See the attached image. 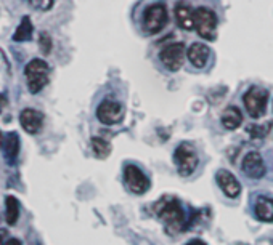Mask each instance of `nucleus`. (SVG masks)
I'll return each mask as SVG.
<instances>
[{
	"label": "nucleus",
	"instance_id": "1",
	"mask_svg": "<svg viewBox=\"0 0 273 245\" xmlns=\"http://www.w3.org/2000/svg\"><path fill=\"white\" fill-rule=\"evenodd\" d=\"M156 216L169 228L172 232H179L187 225V216L182 204L173 197H162L159 202L155 204Z\"/></svg>",
	"mask_w": 273,
	"mask_h": 245
},
{
	"label": "nucleus",
	"instance_id": "2",
	"mask_svg": "<svg viewBox=\"0 0 273 245\" xmlns=\"http://www.w3.org/2000/svg\"><path fill=\"white\" fill-rule=\"evenodd\" d=\"M48 74H50V66L47 61L43 60H31L26 68H24V75L28 80V90L36 95L43 90V87L48 84Z\"/></svg>",
	"mask_w": 273,
	"mask_h": 245
},
{
	"label": "nucleus",
	"instance_id": "3",
	"mask_svg": "<svg viewBox=\"0 0 273 245\" xmlns=\"http://www.w3.org/2000/svg\"><path fill=\"white\" fill-rule=\"evenodd\" d=\"M167 21H169V15H167L166 5H164L162 2L151 4L143 12L141 28H143L145 34L153 36V34H158V32H161L164 28H166Z\"/></svg>",
	"mask_w": 273,
	"mask_h": 245
},
{
	"label": "nucleus",
	"instance_id": "4",
	"mask_svg": "<svg viewBox=\"0 0 273 245\" xmlns=\"http://www.w3.org/2000/svg\"><path fill=\"white\" fill-rule=\"evenodd\" d=\"M193 26L198 32V36L204 40H214L215 39V29H217V15L207 7H198L193 12Z\"/></svg>",
	"mask_w": 273,
	"mask_h": 245
},
{
	"label": "nucleus",
	"instance_id": "5",
	"mask_svg": "<svg viewBox=\"0 0 273 245\" xmlns=\"http://www.w3.org/2000/svg\"><path fill=\"white\" fill-rule=\"evenodd\" d=\"M198 154L190 143H180L173 152V164L180 176H190L198 167Z\"/></svg>",
	"mask_w": 273,
	"mask_h": 245
},
{
	"label": "nucleus",
	"instance_id": "6",
	"mask_svg": "<svg viewBox=\"0 0 273 245\" xmlns=\"http://www.w3.org/2000/svg\"><path fill=\"white\" fill-rule=\"evenodd\" d=\"M246 113L253 119H260L267 111L268 92L262 87H251L243 96Z\"/></svg>",
	"mask_w": 273,
	"mask_h": 245
},
{
	"label": "nucleus",
	"instance_id": "7",
	"mask_svg": "<svg viewBox=\"0 0 273 245\" xmlns=\"http://www.w3.org/2000/svg\"><path fill=\"white\" fill-rule=\"evenodd\" d=\"M185 57H187V48H185L183 42L177 43H169L159 51V61L161 64L170 72H177L182 69L185 63Z\"/></svg>",
	"mask_w": 273,
	"mask_h": 245
},
{
	"label": "nucleus",
	"instance_id": "8",
	"mask_svg": "<svg viewBox=\"0 0 273 245\" xmlns=\"http://www.w3.org/2000/svg\"><path fill=\"white\" fill-rule=\"evenodd\" d=\"M124 117V106L114 101V99H105L96 107V119L103 125H114L119 124Z\"/></svg>",
	"mask_w": 273,
	"mask_h": 245
},
{
	"label": "nucleus",
	"instance_id": "9",
	"mask_svg": "<svg viewBox=\"0 0 273 245\" xmlns=\"http://www.w3.org/2000/svg\"><path fill=\"white\" fill-rule=\"evenodd\" d=\"M124 183L129 187V191L134 193V194H145L150 189L148 176L134 164L126 165V169H124Z\"/></svg>",
	"mask_w": 273,
	"mask_h": 245
},
{
	"label": "nucleus",
	"instance_id": "10",
	"mask_svg": "<svg viewBox=\"0 0 273 245\" xmlns=\"http://www.w3.org/2000/svg\"><path fill=\"white\" fill-rule=\"evenodd\" d=\"M241 170L247 178H253V180H260L262 176L265 175L267 167L265 162L262 159V155L256 151H251L244 155L243 164H241Z\"/></svg>",
	"mask_w": 273,
	"mask_h": 245
},
{
	"label": "nucleus",
	"instance_id": "11",
	"mask_svg": "<svg viewBox=\"0 0 273 245\" xmlns=\"http://www.w3.org/2000/svg\"><path fill=\"white\" fill-rule=\"evenodd\" d=\"M19 122H21V127H23L24 131H28L29 135H37L43 127V114L37 109L26 107L21 111Z\"/></svg>",
	"mask_w": 273,
	"mask_h": 245
},
{
	"label": "nucleus",
	"instance_id": "12",
	"mask_svg": "<svg viewBox=\"0 0 273 245\" xmlns=\"http://www.w3.org/2000/svg\"><path fill=\"white\" fill-rule=\"evenodd\" d=\"M217 183L220 186V189L225 193L227 197L236 199L241 193V184L236 180V176L230 173L228 170H218L217 172Z\"/></svg>",
	"mask_w": 273,
	"mask_h": 245
},
{
	"label": "nucleus",
	"instance_id": "13",
	"mask_svg": "<svg viewBox=\"0 0 273 245\" xmlns=\"http://www.w3.org/2000/svg\"><path fill=\"white\" fill-rule=\"evenodd\" d=\"M193 12L194 8L191 7L190 2L187 0H179L176 4V8H173V15H176V19H177V24L185 29V31H191L194 26H193Z\"/></svg>",
	"mask_w": 273,
	"mask_h": 245
},
{
	"label": "nucleus",
	"instance_id": "14",
	"mask_svg": "<svg viewBox=\"0 0 273 245\" xmlns=\"http://www.w3.org/2000/svg\"><path fill=\"white\" fill-rule=\"evenodd\" d=\"M209 55H211L209 47L204 45L201 42H193L190 48L187 50V58L190 60V63L194 66V68H198V69H203L207 64Z\"/></svg>",
	"mask_w": 273,
	"mask_h": 245
},
{
	"label": "nucleus",
	"instance_id": "15",
	"mask_svg": "<svg viewBox=\"0 0 273 245\" xmlns=\"http://www.w3.org/2000/svg\"><path fill=\"white\" fill-rule=\"evenodd\" d=\"M220 122L227 130H236L243 124V113L236 106H227L220 116Z\"/></svg>",
	"mask_w": 273,
	"mask_h": 245
},
{
	"label": "nucleus",
	"instance_id": "16",
	"mask_svg": "<svg viewBox=\"0 0 273 245\" xmlns=\"http://www.w3.org/2000/svg\"><path fill=\"white\" fill-rule=\"evenodd\" d=\"M254 215L257 220L265 221V223H271L273 221V199L267 197V196H260L256 200L254 205Z\"/></svg>",
	"mask_w": 273,
	"mask_h": 245
},
{
	"label": "nucleus",
	"instance_id": "17",
	"mask_svg": "<svg viewBox=\"0 0 273 245\" xmlns=\"http://www.w3.org/2000/svg\"><path fill=\"white\" fill-rule=\"evenodd\" d=\"M19 148H21V143H19L18 133L10 131L5 137V143H4V154H5L7 162L15 164V160L18 159V154H19Z\"/></svg>",
	"mask_w": 273,
	"mask_h": 245
},
{
	"label": "nucleus",
	"instance_id": "18",
	"mask_svg": "<svg viewBox=\"0 0 273 245\" xmlns=\"http://www.w3.org/2000/svg\"><path fill=\"white\" fill-rule=\"evenodd\" d=\"M32 32H34V28H32L31 18L26 15V16H23L19 26L16 28L15 34H13V40L15 42H28L32 39Z\"/></svg>",
	"mask_w": 273,
	"mask_h": 245
},
{
	"label": "nucleus",
	"instance_id": "19",
	"mask_svg": "<svg viewBox=\"0 0 273 245\" xmlns=\"http://www.w3.org/2000/svg\"><path fill=\"white\" fill-rule=\"evenodd\" d=\"M5 218L10 226L16 225V221L19 218V202L13 196L5 197Z\"/></svg>",
	"mask_w": 273,
	"mask_h": 245
},
{
	"label": "nucleus",
	"instance_id": "20",
	"mask_svg": "<svg viewBox=\"0 0 273 245\" xmlns=\"http://www.w3.org/2000/svg\"><path fill=\"white\" fill-rule=\"evenodd\" d=\"M90 144H92V152L96 159H106L111 154V144L100 137H93L90 140Z\"/></svg>",
	"mask_w": 273,
	"mask_h": 245
},
{
	"label": "nucleus",
	"instance_id": "21",
	"mask_svg": "<svg viewBox=\"0 0 273 245\" xmlns=\"http://www.w3.org/2000/svg\"><path fill=\"white\" fill-rule=\"evenodd\" d=\"M271 127H273V122H265V124H253V125L246 127V131L253 140H262L268 135Z\"/></svg>",
	"mask_w": 273,
	"mask_h": 245
},
{
	"label": "nucleus",
	"instance_id": "22",
	"mask_svg": "<svg viewBox=\"0 0 273 245\" xmlns=\"http://www.w3.org/2000/svg\"><path fill=\"white\" fill-rule=\"evenodd\" d=\"M52 47H53V42H52V37L47 32H40L39 34V48L42 51V55H50L52 51Z\"/></svg>",
	"mask_w": 273,
	"mask_h": 245
},
{
	"label": "nucleus",
	"instance_id": "23",
	"mask_svg": "<svg viewBox=\"0 0 273 245\" xmlns=\"http://www.w3.org/2000/svg\"><path fill=\"white\" fill-rule=\"evenodd\" d=\"M28 4L39 12H48V10H52L55 0H28Z\"/></svg>",
	"mask_w": 273,
	"mask_h": 245
},
{
	"label": "nucleus",
	"instance_id": "24",
	"mask_svg": "<svg viewBox=\"0 0 273 245\" xmlns=\"http://www.w3.org/2000/svg\"><path fill=\"white\" fill-rule=\"evenodd\" d=\"M7 237H8V231L7 229H0V245L7 243Z\"/></svg>",
	"mask_w": 273,
	"mask_h": 245
},
{
	"label": "nucleus",
	"instance_id": "25",
	"mask_svg": "<svg viewBox=\"0 0 273 245\" xmlns=\"http://www.w3.org/2000/svg\"><path fill=\"white\" fill-rule=\"evenodd\" d=\"M5 104H7V98L0 93V113H2V109L5 107Z\"/></svg>",
	"mask_w": 273,
	"mask_h": 245
},
{
	"label": "nucleus",
	"instance_id": "26",
	"mask_svg": "<svg viewBox=\"0 0 273 245\" xmlns=\"http://www.w3.org/2000/svg\"><path fill=\"white\" fill-rule=\"evenodd\" d=\"M185 245H207V243H204V242L200 240V239H194V240H190L188 243H185Z\"/></svg>",
	"mask_w": 273,
	"mask_h": 245
},
{
	"label": "nucleus",
	"instance_id": "27",
	"mask_svg": "<svg viewBox=\"0 0 273 245\" xmlns=\"http://www.w3.org/2000/svg\"><path fill=\"white\" fill-rule=\"evenodd\" d=\"M5 245H21V242L18 239H10Z\"/></svg>",
	"mask_w": 273,
	"mask_h": 245
},
{
	"label": "nucleus",
	"instance_id": "28",
	"mask_svg": "<svg viewBox=\"0 0 273 245\" xmlns=\"http://www.w3.org/2000/svg\"><path fill=\"white\" fill-rule=\"evenodd\" d=\"M4 143H5V137L2 135V131H0V149H4Z\"/></svg>",
	"mask_w": 273,
	"mask_h": 245
}]
</instances>
